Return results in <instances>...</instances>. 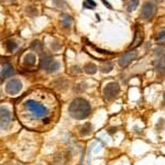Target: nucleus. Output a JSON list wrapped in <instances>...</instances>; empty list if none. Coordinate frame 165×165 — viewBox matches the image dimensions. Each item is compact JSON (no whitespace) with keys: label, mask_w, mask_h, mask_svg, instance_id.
Here are the masks:
<instances>
[{"label":"nucleus","mask_w":165,"mask_h":165,"mask_svg":"<svg viewBox=\"0 0 165 165\" xmlns=\"http://www.w3.org/2000/svg\"><path fill=\"white\" fill-rule=\"evenodd\" d=\"M93 131V127H91V123L90 122H86V123L84 124L82 128H80V134L82 135H89Z\"/></svg>","instance_id":"obj_13"},{"label":"nucleus","mask_w":165,"mask_h":165,"mask_svg":"<svg viewBox=\"0 0 165 165\" xmlns=\"http://www.w3.org/2000/svg\"><path fill=\"white\" fill-rule=\"evenodd\" d=\"M35 62H37V57H35L33 53H28V54H26L24 58H23V63H24L26 66H33Z\"/></svg>","instance_id":"obj_9"},{"label":"nucleus","mask_w":165,"mask_h":165,"mask_svg":"<svg viewBox=\"0 0 165 165\" xmlns=\"http://www.w3.org/2000/svg\"><path fill=\"white\" fill-rule=\"evenodd\" d=\"M164 126H165V121L163 120V119H160V121H158V124H156V130H158V131H162L163 128H164Z\"/></svg>","instance_id":"obj_23"},{"label":"nucleus","mask_w":165,"mask_h":165,"mask_svg":"<svg viewBox=\"0 0 165 165\" xmlns=\"http://www.w3.org/2000/svg\"><path fill=\"white\" fill-rule=\"evenodd\" d=\"M62 24H63L64 28H71L72 26V18L71 15H62Z\"/></svg>","instance_id":"obj_15"},{"label":"nucleus","mask_w":165,"mask_h":165,"mask_svg":"<svg viewBox=\"0 0 165 165\" xmlns=\"http://www.w3.org/2000/svg\"><path fill=\"white\" fill-rule=\"evenodd\" d=\"M164 100H165V93H164Z\"/></svg>","instance_id":"obj_26"},{"label":"nucleus","mask_w":165,"mask_h":165,"mask_svg":"<svg viewBox=\"0 0 165 165\" xmlns=\"http://www.w3.org/2000/svg\"><path fill=\"white\" fill-rule=\"evenodd\" d=\"M139 2H140V0H131L130 4H129V6H128V11L129 12L134 11L135 9L139 7Z\"/></svg>","instance_id":"obj_17"},{"label":"nucleus","mask_w":165,"mask_h":165,"mask_svg":"<svg viewBox=\"0 0 165 165\" xmlns=\"http://www.w3.org/2000/svg\"><path fill=\"white\" fill-rule=\"evenodd\" d=\"M158 1H161V0H158Z\"/></svg>","instance_id":"obj_27"},{"label":"nucleus","mask_w":165,"mask_h":165,"mask_svg":"<svg viewBox=\"0 0 165 165\" xmlns=\"http://www.w3.org/2000/svg\"><path fill=\"white\" fill-rule=\"evenodd\" d=\"M156 13V4L152 1H146L141 9V17L144 20L152 19Z\"/></svg>","instance_id":"obj_5"},{"label":"nucleus","mask_w":165,"mask_h":165,"mask_svg":"<svg viewBox=\"0 0 165 165\" xmlns=\"http://www.w3.org/2000/svg\"><path fill=\"white\" fill-rule=\"evenodd\" d=\"M52 1H53V4H54V6L57 8H60V9L65 7V0H52Z\"/></svg>","instance_id":"obj_21"},{"label":"nucleus","mask_w":165,"mask_h":165,"mask_svg":"<svg viewBox=\"0 0 165 165\" xmlns=\"http://www.w3.org/2000/svg\"><path fill=\"white\" fill-rule=\"evenodd\" d=\"M84 71L86 72L88 75H94L95 73L97 72V66L93 63H88L85 65V67H84Z\"/></svg>","instance_id":"obj_14"},{"label":"nucleus","mask_w":165,"mask_h":165,"mask_svg":"<svg viewBox=\"0 0 165 165\" xmlns=\"http://www.w3.org/2000/svg\"><path fill=\"white\" fill-rule=\"evenodd\" d=\"M24 108L31 113V116L35 118V119H39V118H43L44 119L45 117L49 116V109L46 108L44 105H42L41 102L35 101L33 99H28L24 101L23 104Z\"/></svg>","instance_id":"obj_2"},{"label":"nucleus","mask_w":165,"mask_h":165,"mask_svg":"<svg viewBox=\"0 0 165 165\" xmlns=\"http://www.w3.org/2000/svg\"><path fill=\"white\" fill-rule=\"evenodd\" d=\"M142 40H143V34H142V31H140L139 29H137V32H135V39H134V43L131 45V47H137V46H139L141 43H142Z\"/></svg>","instance_id":"obj_11"},{"label":"nucleus","mask_w":165,"mask_h":165,"mask_svg":"<svg viewBox=\"0 0 165 165\" xmlns=\"http://www.w3.org/2000/svg\"><path fill=\"white\" fill-rule=\"evenodd\" d=\"M101 2H102L104 4H105V6H107V8H109V9H112V6L109 4L107 0H101Z\"/></svg>","instance_id":"obj_24"},{"label":"nucleus","mask_w":165,"mask_h":165,"mask_svg":"<svg viewBox=\"0 0 165 165\" xmlns=\"http://www.w3.org/2000/svg\"><path fill=\"white\" fill-rule=\"evenodd\" d=\"M117 131V128H111V129H109V133H110V134H112L113 132H116Z\"/></svg>","instance_id":"obj_25"},{"label":"nucleus","mask_w":165,"mask_h":165,"mask_svg":"<svg viewBox=\"0 0 165 165\" xmlns=\"http://www.w3.org/2000/svg\"><path fill=\"white\" fill-rule=\"evenodd\" d=\"M22 89V82L18 78L10 79L6 85V91L9 95H17L19 94Z\"/></svg>","instance_id":"obj_7"},{"label":"nucleus","mask_w":165,"mask_h":165,"mask_svg":"<svg viewBox=\"0 0 165 165\" xmlns=\"http://www.w3.org/2000/svg\"><path fill=\"white\" fill-rule=\"evenodd\" d=\"M15 49H17V43L13 41L8 42V50H9V52H13Z\"/></svg>","instance_id":"obj_22"},{"label":"nucleus","mask_w":165,"mask_h":165,"mask_svg":"<svg viewBox=\"0 0 165 165\" xmlns=\"http://www.w3.org/2000/svg\"><path fill=\"white\" fill-rule=\"evenodd\" d=\"M137 57H138V52L137 51H129V52L124 53L123 55L120 57V60H119V66L120 67H127L129 64L131 63L132 61L137 60Z\"/></svg>","instance_id":"obj_8"},{"label":"nucleus","mask_w":165,"mask_h":165,"mask_svg":"<svg viewBox=\"0 0 165 165\" xmlns=\"http://www.w3.org/2000/svg\"><path fill=\"white\" fill-rule=\"evenodd\" d=\"M84 7L87 8V9H94L96 7V2H95L94 0H86L84 2Z\"/></svg>","instance_id":"obj_20"},{"label":"nucleus","mask_w":165,"mask_h":165,"mask_svg":"<svg viewBox=\"0 0 165 165\" xmlns=\"http://www.w3.org/2000/svg\"><path fill=\"white\" fill-rule=\"evenodd\" d=\"M30 49L33 50V51H38V52H40V51H42V49H43V44H42L41 41L35 40V41H33L32 43H31Z\"/></svg>","instance_id":"obj_16"},{"label":"nucleus","mask_w":165,"mask_h":165,"mask_svg":"<svg viewBox=\"0 0 165 165\" xmlns=\"http://www.w3.org/2000/svg\"><path fill=\"white\" fill-rule=\"evenodd\" d=\"M11 120V111L7 107H0V129H8Z\"/></svg>","instance_id":"obj_6"},{"label":"nucleus","mask_w":165,"mask_h":165,"mask_svg":"<svg viewBox=\"0 0 165 165\" xmlns=\"http://www.w3.org/2000/svg\"><path fill=\"white\" fill-rule=\"evenodd\" d=\"M60 67H61V64L58 62H56V61L53 60L50 55L44 54V55L41 56V60H40V68L49 72V73H53V72L58 71Z\"/></svg>","instance_id":"obj_3"},{"label":"nucleus","mask_w":165,"mask_h":165,"mask_svg":"<svg viewBox=\"0 0 165 165\" xmlns=\"http://www.w3.org/2000/svg\"><path fill=\"white\" fill-rule=\"evenodd\" d=\"M113 68V65L111 63H109V62H106V64H104L101 67H100V71L102 72V73H109V72H111Z\"/></svg>","instance_id":"obj_18"},{"label":"nucleus","mask_w":165,"mask_h":165,"mask_svg":"<svg viewBox=\"0 0 165 165\" xmlns=\"http://www.w3.org/2000/svg\"><path fill=\"white\" fill-rule=\"evenodd\" d=\"M13 73H15V69H13V67H12L11 65L7 64V65H4V69L1 71V74H0V76H1L2 78H7V77H10V76L13 75Z\"/></svg>","instance_id":"obj_10"},{"label":"nucleus","mask_w":165,"mask_h":165,"mask_svg":"<svg viewBox=\"0 0 165 165\" xmlns=\"http://www.w3.org/2000/svg\"><path fill=\"white\" fill-rule=\"evenodd\" d=\"M120 91V86L116 82H111L107 84L106 87L104 88V97L106 100H112L118 96Z\"/></svg>","instance_id":"obj_4"},{"label":"nucleus","mask_w":165,"mask_h":165,"mask_svg":"<svg viewBox=\"0 0 165 165\" xmlns=\"http://www.w3.org/2000/svg\"><path fill=\"white\" fill-rule=\"evenodd\" d=\"M156 71L162 75H165V55L158 60V64H156Z\"/></svg>","instance_id":"obj_12"},{"label":"nucleus","mask_w":165,"mask_h":165,"mask_svg":"<svg viewBox=\"0 0 165 165\" xmlns=\"http://www.w3.org/2000/svg\"><path fill=\"white\" fill-rule=\"evenodd\" d=\"M68 112L76 120L86 119L91 112V106L84 98H76L68 107Z\"/></svg>","instance_id":"obj_1"},{"label":"nucleus","mask_w":165,"mask_h":165,"mask_svg":"<svg viewBox=\"0 0 165 165\" xmlns=\"http://www.w3.org/2000/svg\"><path fill=\"white\" fill-rule=\"evenodd\" d=\"M156 42H158V44H160V45L165 44V30H162L161 32L158 33V38H156Z\"/></svg>","instance_id":"obj_19"}]
</instances>
